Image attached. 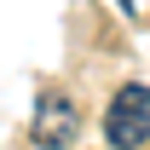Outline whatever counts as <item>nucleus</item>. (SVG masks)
<instances>
[{"label":"nucleus","instance_id":"nucleus-3","mask_svg":"<svg viewBox=\"0 0 150 150\" xmlns=\"http://www.w3.org/2000/svg\"><path fill=\"white\" fill-rule=\"evenodd\" d=\"M115 6H121V12H127V18H133V12H139V0H115Z\"/></svg>","mask_w":150,"mask_h":150},{"label":"nucleus","instance_id":"nucleus-2","mask_svg":"<svg viewBox=\"0 0 150 150\" xmlns=\"http://www.w3.org/2000/svg\"><path fill=\"white\" fill-rule=\"evenodd\" d=\"M35 139H40V144H69V139H75V104H69L64 93H40Z\"/></svg>","mask_w":150,"mask_h":150},{"label":"nucleus","instance_id":"nucleus-1","mask_svg":"<svg viewBox=\"0 0 150 150\" xmlns=\"http://www.w3.org/2000/svg\"><path fill=\"white\" fill-rule=\"evenodd\" d=\"M104 139L110 144H144L150 139V87H121L104 110Z\"/></svg>","mask_w":150,"mask_h":150}]
</instances>
